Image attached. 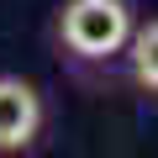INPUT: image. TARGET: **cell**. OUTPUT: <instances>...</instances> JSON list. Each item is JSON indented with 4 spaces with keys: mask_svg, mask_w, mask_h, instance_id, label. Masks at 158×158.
I'll return each mask as SVG.
<instances>
[{
    "mask_svg": "<svg viewBox=\"0 0 158 158\" xmlns=\"http://www.w3.org/2000/svg\"><path fill=\"white\" fill-rule=\"evenodd\" d=\"M132 27H137L132 0H63L53 11V48L79 79H95L111 63H121Z\"/></svg>",
    "mask_w": 158,
    "mask_h": 158,
    "instance_id": "obj_1",
    "label": "cell"
},
{
    "mask_svg": "<svg viewBox=\"0 0 158 158\" xmlns=\"http://www.w3.org/2000/svg\"><path fill=\"white\" fill-rule=\"evenodd\" d=\"M48 132V100L32 79L0 74V158H21Z\"/></svg>",
    "mask_w": 158,
    "mask_h": 158,
    "instance_id": "obj_2",
    "label": "cell"
},
{
    "mask_svg": "<svg viewBox=\"0 0 158 158\" xmlns=\"http://www.w3.org/2000/svg\"><path fill=\"white\" fill-rule=\"evenodd\" d=\"M121 63H127L132 90H137L142 100H153V106H158V16H148V21H137V27H132V42H127Z\"/></svg>",
    "mask_w": 158,
    "mask_h": 158,
    "instance_id": "obj_3",
    "label": "cell"
}]
</instances>
